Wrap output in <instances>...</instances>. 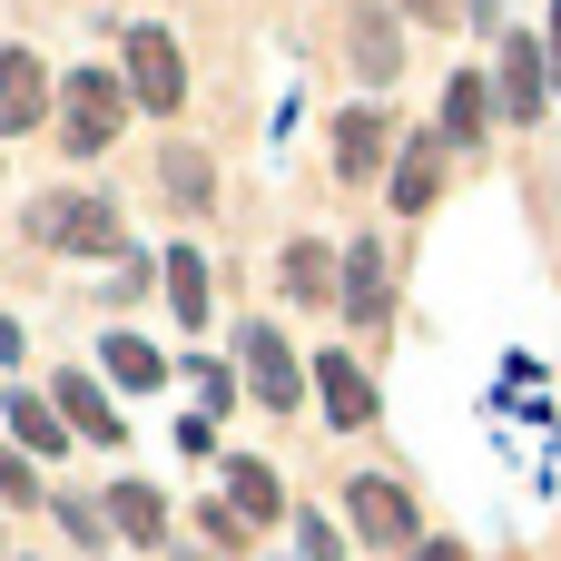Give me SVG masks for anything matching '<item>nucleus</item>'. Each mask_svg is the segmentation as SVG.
I'll list each match as a JSON object with an SVG mask.
<instances>
[{"mask_svg": "<svg viewBox=\"0 0 561 561\" xmlns=\"http://www.w3.org/2000/svg\"><path fill=\"white\" fill-rule=\"evenodd\" d=\"M118 118H128V89H118L108 69H79L69 99H59V138H69V158H99V148L118 138Z\"/></svg>", "mask_w": 561, "mask_h": 561, "instance_id": "nucleus-1", "label": "nucleus"}, {"mask_svg": "<svg viewBox=\"0 0 561 561\" xmlns=\"http://www.w3.org/2000/svg\"><path fill=\"white\" fill-rule=\"evenodd\" d=\"M30 227H39L49 247H79V256H108V247H118V207H108V197H39Z\"/></svg>", "mask_w": 561, "mask_h": 561, "instance_id": "nucleus-2", "label": "nucleus"}, {"mask_svg": "<svg viewBox=\"0 0 561 561\" xmlns=\"http://www.w3.org/2000/svg\"><path fill=\"white\" fill-rule=\"evenodd\" d=\"M128 89H138L148 108H178V99H187V59H178L168 30H128Z\"/></svg>", "mask_w": 561, "mask_h": 561, "instance_id": "nucleus-3", "label": "nucleus"}, {"mask_svg": "<svg viewBox=\"0 0 561 561\" xmlns=\"http://www.w3.org/2000/svg\"><path fill=\"white\" fill-rule=\"evenodd\" d=\"M237 355H247V385H256V404H296L306 394V375H296V355H286V335L276 325H237Z\"/></svg>", "mask_w": 561, "mask_h": 561, "instance_id": "nucleus-4", "label": "nucleus"}, {"mask_svg": "<svg viewBox=\"0 0 561 561\" xmlns=\"http://www.w3.org/2000/svg\"><path fill=\"white\" fill-rule=\"evenodd\" d=\"M355 533H365L375 552L414 542V493H404V483H385V473H365V483H355Z\"/></svg>", "mask_w": 561, "mask_h": 561, "instance_id": "nucleus-5", "label": "nucleus"}, {"mask_svg": "<svg viewBox=\"0 0 561 561\" xmlns=\"http://www.w3.org/2000/svg\"><path fill=\"white\" fill-rule=\"evenodd\" d=\"M385 148H394V118L385 108H345L335 118V178H375Z\"/></svg>", "mask_w": 561, "mask_h": 561, "instance_id": "nucleus-6", "label": "nucleus"}, {"mask_svg": "<svg viewBox=\"0 0 561 561\" xmlns=\"http://www.w3.org/2000/svg\"><path fill=\"white\" fill-rule=\"evenodd\" d=\"M345 316L355 325H385L394 316V276H385V247L375 237H355V256H345Z\"/></svg>", "mask_w": 561, "mask_h": 561, "instance_id": "nucleus-7", "label": "nucleus"}, {"mask_svg": "<svg viewBox=\"0 0 561 561\" xmlns=\"http://www.w3.org/2000/svg\"><path fill=\"white\" fill-rule=\"evenodd\" d=\"M316 394H325V414H335L345 434H365V424H375V385L355 375V355H316Z\"/></svg>", "mask_w": 561, "mask_h": 561, "instance_id": "nucleus-8", "label": "nucleus"}, {"mask_svg": "<svg viewBox=\"0 0 561 561\" xmlns=\"http://www.w3.org/2000/svg\"><path fill=\"white\" fill-rule=\"evenodd\" d=\"M503 118H542V39L533 30L503 39Z\"/></svg>", "mask_w": 561, "mask_h": 561, "instance_id": "nucleus-9", "label": "nucleus"}, {"mask_svg": "<svg viewBox=\"0 0 561 561\" xmlns=\"http://www.w3.org/2000/svg\"><path fill=\"white\" fill-rule=\"evenodd\" d=\"M39 108H49V79H39V59H30V49H0V138H10V128H30Z\"/></svg>", "mask_w": 561, "mask_h": 561, "instance_id": "nucleus-10", "label": "nucleus"}, {"mask_svg": "<svg viewBox=\"0 0 561 561\" xmlns=\"http://www.w3.org/2000/svg\"><path fill=\"white\" fill-rule=\"evenodd\" d=\"M59 424L89 434V444H118V414H108V394H99L89 375H59Z\"/></svg>", "mask_w": 561, "mask_h": 561, "instance_id": "nucleus-11", "label": "nucleus"}, {"mask_svg": "<svg viewBox=\"0 0 561 561\" xmlns=\"http://www.w3.org/2000/svg\"><path fill=\"white\" fill-rule=\"evenodd\" d=\"M434 187H444V138H414L404 168H394V207L414 217V207H434Z\"/></svg>", "mask_w": 561, "mask_h": 561, "instance_id": "nucleus-12", "label": "nucleus"}, {"mask_svg": "<svg viewBox=\"0 0 561 561\" xmlns=\"http://www.w3.org/2000/svg\"><path fill=\"white\" fill-rule=\"evenodd\" d=\"M483 118H493V89L463 69V79L444 89V138H454V148H473V138H483Z\"/></svg>", "mask_w": 561, "mask_h": 561, "instance_id": "nucleus-13", "label": "nucleus"}, {"mask_svg": "<svg viewBox=\"0 0 561 561\" xmlns=\"http://www.w3.org/2000/svg\"><path fill=\"white\" fill-rule=\"evenodd\" d=\"M168 306H178V325H207V256L197 247H168Z\"/></svg>", "mask_w": 561, "mask_h": 561, "instance_id": "nucleus-14", "label": "nucleus"}, {"mask_svg": "<svg viewBox=\"0 0 561 561\" xmlns=\"http://www.w3.org/2000/svg\"><path fill=\"white\" fill-rule=\"evenodd\" d=\"M227 513L256 533V523H276V473L266 463H227Z\"/></svg>", "mask_w": 561, "mask_h": 561, "instance_id": "nucleus-15", "label": "nucleus"}, {"mask_svg": "<svg viewBox=\"0 0 561 561\" xmlns=\"http://www.w3.org/2000/svg\"><path fill=\"white\" fill-rule=\"evenodd\" d=\"M108 533H128V542H158V533H168V503H158L148 483H118V493H108Z\"/></svg>", "mask_w": 561, "mask_h": 561, "instance_id": "nucleus-16", "label": "nucleus"}, {"mask_svg": "<svg viewBox=\"0 0 561 561\" xmlns=\"http://www.w3.org/2000/svg\"><path fill=\"white\" fill-rule=\"evenodd\" d=\"M394 59H404L394 20H385V10H355V69H365V79H394Z\"/></svg>", "mask_w": 561, "mask_h": 561, "instance_id": "nucleus-17", "label": "nucleus"}, {"mask_svg": "<svg viewBox=\"0 0 561 561\" xmlns=\"http://www.w3.org/2000/svg\"><path fill=\"white\" fill-rule=\"evenodd\" d=\"M108 375H118L128 394H158V385H168V365H158L148 335H108Z\"/></svg>", "mask_w": 561, "mask_h": 561, "instance_id": "nucleus-18", "label": "nucleus"}, {"mask_svg": "<svg viewBox=\"0 0 561 561\" xmlns=\"http://www.w3.org/2000/svg\"><path fill=\"white\" fill-rule=\"evenodd\" d=\"M158 178H168V197H178V207H207V197H217V178H207V158H197V148H168V168H158Z\"/></svg>", "mask_w": 561, "mask_h": 561, "instance_id": "nucleus-19", "label": "nucleus"}, {"mask_svg": "<svg viewBox=\"0 0 561 561\" xmlns=\"http://www.w3.org/2000/svg\"><path fill=\"white\" fill-rule=\"evenodd\" d=\"M286 296H306V306H316V296H335V266H325V247H316V237H306V247H286Z\"/></svg>", "mask_w": 561, "mask_h": 561, "instance_id": "nucleus-20", "label": "nucleus"}, {"mask_svg": "<svg viewBox=\"0 0 561 561\" xmlns=\"http://www.w3.org/2000/svg\"><path fill=\"white\" fill-rule=\"evenodd\" d=\"M10 424H20V444H30V454H59V434H69L39 394H10Z\"/></svg>", "mask_w": 561, "mask_h": 561, "instance_id": "nucleus-21", "label": "nucleus"}, {"mask_svg": "<svg viewBox=\"0 0 561 561\" xmlns=\"http://www.w3.org/2000/svg\"><path fill=\"white\" fill-rule=\"evenodd\" d=\"M59 533H69V542H79V552H99V542H108V513H99V503H79V493H69V503H59Z\"/></svg>", "mask_w": 561, "mask_h": 561, "instance_id": "nucleus-22", "label": "nucleus"}, {"mask_svg": "<svg viewBox=\"0 0 561 561\" xmlns=\"http://www.w3.org/2000/svg\"><path fill=\"white\" fill-rule=\"evenodd\" d=\"M296 542H306V561H345V542H335V523H316V513L296 523Z\"/></svg>", "mask_w": 561, "mask_h": 561, "instance_id": "nucleus-23", "label": "nucleus"}, {"mask_svg": "<svg viewBox=\"0 0 561 561\" xmlns=\"http://www.w3.org/2000/svg\"><path fill=\"white\" fill-rule=\"evenodd\" d=\"M30 493H39V483H30V463H20V454H0V503H30Z\"/></svg>", "mask_w": 561, "mask_h": 561, "instance_id": "nucleus-24", "label": "nucleus"}, {"mask_svg": "<svg viewBox=\"0 0 561 561\" xmlns=\"http://www.w3.org/2000/svg\"><path fill=\"white\" fill-rule=\"evenodd\" d=\"M404 561H473V552H463V542H414Z\"/></svg>", "mask_w": 561, "mask_h": 561, "instance_id": "nucleus-25", "label": "nucleus"}, {"mask_svg": "<svg viewBox=\"0 0 561 561\" xmlns=\"http://www.w3.org/2000/svg\"><path fill=\"white\" fill-rule=\"evenodd\" d=\"M0 365H20V325L10 316H0Z\"/></svg>", "mask_w": 561, "mask_h": 561, "instance_id": "nucleus-26", "label": "nucleus"}, {"mask_svg": "<svg viewBox=\"0 0 561 561\" xmlns=\"http://www.w3.org/2000/svg\"><path fill=\"white\" fill-rule=\"evenodd\" d=\"M414 10H424V20H454V0H414Z\"/></svg>", "mask_w": 561, "mask_h": 561, "instance_id": "nucleus-27", "label": "nucleus"}, {"mask_svg": "<svg viewBox=\"0 0 561 561\" xmlns=\"http://www.w3.org/2000/svg\"><path fill=\"white\" fill-rule=\"evenodd\" d=\"M552 59H561V10H552Z\"/></svg>", "mask_w": 561, "mask_h": 561, "instance_id": "nucleus-28", "label": "nucleus"}]
</instances>
